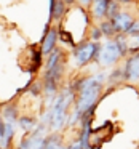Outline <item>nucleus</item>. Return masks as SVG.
Segmentation results:
<instances>
[{
  "instance_id": "f257e3e1",
  "label": "nucleus",
  "mask_w": 139,
  "mask_h": 149,
  "mask_svg": "<svg viewBox=\"0 0 139 149\" xmlns=\"http://www.w3.org/2000/svg\"><path fill=\"white\" fill-rule=\"evenodd\" d=\"M122 59H123L122 53H120L115 40L110 39V40H106V42L101 45L96 64L102 69L104 68H115V66H118V63L122 61Z\"/></svg>"
},
{
  "instance_id": "f03ea898",
  "label": "nucleus",
  "mask_w": 139,
  "mask_h": 149,
  "mask_svg": "<svg viewBox=\"0 0 139 149\" xmlns=\"http://www.w3.org/2000/svg\"><path fill=\"white\" fill-rule=\"evenodd\" d=\"M99 48L101 43L91 42V40H86V42H80L77 47L74 48V59L75 64L83 68V66L90 64L91 61H96L98 55H99Z\"/></svg>"
},
{
  "instance_id": "7ed1b4c3",
  "label": "nucleus",
  "mask_w": 139,
  "mask_h": 149,
  "mask_svg": "<svg viewBox=\"0 0 139 149\" xmlns=\"http://www.w3.org/2000/svg\"><path fill=\"white\" fill-rule=\"evenodd\" d=\"M122 66H123V74H125V82L138 84L139 82V53L125 58Z\"/></svg>"
},
{
  "instance_id": "20e7f679",
  "label": "nucleus",
  "mask_w": 139,
  "mask_h": 149,
  "mask_svg": "<svg viewBox=\"0 0 139 149\" xmlns=\"http://www.w3.org/2000/svg\"><path fill=\"white\" fill-rule=\"evenodd\" d=\"M136 18H138V15H134V13H131L129 10L123 8V10L120 11L113 19H110L112 24H113V27H115V31H117V36H118V34H123V36H125V34L129 31L131 24L134 23Z\"/></svg>"
},
{
  "instance_id": "39448f33",
  "label": "nucleus",
  "mask_w": 139,
  "mask_h": 149,
  "mask_svg": "<svg viewBox=\"0 0 139 149\" xmlns=\"http://www.w3.org/2000/svg\"><path fill=\"white\" fill-rule=\"evenodd\" d=\"M58 29L56 27H51L48 29V32L43 36V40H42V47H40V52L42 55H46L48 56L53 50L56 48V43H58Z\"/></svg>"
},
{
  "instance_id": "423d86ee",
  "label": "nucleus",
  "mask_w": 139,
  "mask_h": 149,
  "mask_svg": "<svg viewBox=\"0 0 139 149\" xmlns=\"http://www.w3.org/2000/svg\"><path fill=\"white\" fill-rule=\"evenodd\" d=\"M107 5H109V0H93L90 7V16L99 23L104 21L107 15Z\"/></svg>"
},
{
  "instance_id": "0eeeda50",
  "label": "nucleus",
  "mask_w": 139,
  "mask_h": 149,
  "mask_svg": "<svg viewBox=\"0 0 139 149\" xmlns=\"http://www.w3.org/2000/svg\"><path fill=\"white\" fill-rule=\"evenodd\" d=\"M67 13V5L64 3V0H55V3L50 5V19L53 21H61Z\"/></svg>"
},
{
  "instance_id": "6e6552de",
  "label": "nucleus",
  "mask_w": 139,
  "mask_h": 149,
  "mask_svg": "<svg viewBox=\"0 0 139 149\" xmlns=\"http://www.w3.org/2000/svg\"><path fill=\"white\" fill-rule=\"evenodd\" d=\"M16 123L21 127V130H23L24 133H27V135H30V133L39 127L37 125V119L34 116H21Z\"/></svg>"
},
{
  "instance_id": "1a4fd4ad",
  "label": "nucleus",
  "mask_w": 139,
  "mask_h": 149,
  "mask_svg": "<svg viewBox=\"0 0 139 149\" xmlns=\"http://www.w3.org/2000/svg\"><path fill=\"white\" fill-rule=\"evenodd\" d=\"M5 123H16L19 116H18V107L13 104H7L3 107V116H2Z\"/></svg>"
},
{
  "instance_id": "9d476101",
  "label": "nucleus",
  "mask_w": 139,
  "mask_h": 149,
  "mask_svg": "<svg viewBox=\"0 0 139 149\" xmlns=\"http://www.w3.org/2000/svg\"><path fill=\"white\" fill-rule=\"evenodd\" d=\"M98 27L101 29V32H102V37H107V39H115V36H117V31H115V27H113V24H112V21L110 19H104V21H101L99 24H98Z\"/></svg>"
},
{
  "instance_id": "9b49d317",
  "label": "nucleus",
  "mask_w": 139,
  "mask_h": 149,
  "mask_svg": "<svg viewBox=\"0 0 139 149\" xmlns=\"http://www.w3.org/2000/svg\"><path fill=\"white\" fill-rule=\"evenodd\" d=\"M45 149H64L62 144V136L59 133H51L46 136V143H45Z\"/></svg>"
},
{
  "instance_id": "f8f14e48",
  "label": "nucleus",
  "mask_w": 139,
  "mask_h": 149,
  "mask_svg": "<svg viewBox=\"0 0 139 149\" xmlns=\"http://www.w3.org/2000/svg\"><path fill=\"white\" fill-rule=\"evenodd\" d=\"M107 82L112 85H118L125 82V74H123V66H115L113 71L107 75Z\"/></svg>"
},
{
  "instance_id": "ddd939ff",
  "label": "nucleus",
  "mask_w": 139,
  "mask_h": 149,
  "mask_svg": "<svg viewBox=\"0 0 139 149\" xmlns=\"http://www.w3.org/2000/svg\"><path fill=\"white\" fill-rule=\"evenodd\" d=\"M61 61H62V52L59 48H55L48 55V61H46V66H45V72L51 71V69L55 68V66H58Z\"/></svg>"
},
{
  "instance_id": "4468645a",
  "label": "nucleus",
  "mask_w": 139,
  "mask_h": 149,
  "mask_svg": "<svg viewBox=\"0 0 139 149\" xmlns=\"http://www.w3.org/2000/svg\"><path fill=\"white\" fill-rule=\"evenodd\" d=\"M126 45H128V56L139 53V36H126Z\"/></svg>"
},
{
  "instance_id": "2eb2a0df",
  "label": "nucleus",
  "mask_w": 139,
  "mask_h": 149,
  "mask_svg": "<svg viewBox=\"0 0 139 149\" xmlns=\"http://www.w3.org/2000/svg\"><path fill=\"white\" fill-rule=\"evenodd\" d=\"M123 10V7L117 2V0H109V5H107V15L106 19H113L120 11Z\"/></svg>"
},
{
  "instance_id": "dca6fc26",
  "label": "nucleus",
  "mask_w": 139,
  "mask_h": 149,
  "mask_svg": "<svg viewBox=\"0 0 139 149\" xmlns=\"http://www.w3.org/2000/svg\"><path fill=\"white\" fill-rule=\"evenodd\" d=\"M88 37H90L91 42L99 43V40L102 39V32L98 26H90V31H88Z\"/></svg>"
},
{
  "instance_id": "f3484780",
  "label": "nucleus",
  "mask_w": 139,
  "mask_h": 149,
  "mask_svg": "<svg viewBox=\"0 0 139 149\" xmlns=\"http://www.w3.org/2000/svg\"><path fill=\"white\" fill-rule=\"evenodd\" d=\"M125 36H139V16L134 19V23L131 24V27H129V31L125 34Z\"/></svg>"
},
{
  "instance_id": "a211bd4d",
  "label": "nucleus",
  "mask_w": 139,
  "mask_h": 149,
  "mask_svg": "<svg viewBox=\"0 0 139 149\" xmlns=\"http://www.w3.org/2000/svg\"><path fill=\"white\" fill-rule=\"evenodd\" d=\"M16 149H30V135H27L26 138H23V141L19 143Z\"/></svg>"
},
{
  "instance_id": "6ab92c4d",
  "label": "nucleus",
  "mask_w": 139,
  "mask_h": 149,
  "mask_svg": "<svg viewBox=\"0 0 139 149\" xmlns=\"http://www.w3.org/2000/svg\"><path fill=\"white\" fill-rule=\"evenodd\" d=\"M77 3H78V7H82V8H90L91 3H93V0H77Z\"/></svg>"
},
{
  "instance_id": "aec40b11",
  "label": "nucleus",
  "mask_w": 139,
  "mask_h": 149,
  "mask_svg": "<svg viewBox=\"0 0 139 149\" xmlns=\"http://www.w3.org/2000/svg\"><path fill=\"white\" fill-rule=\"evenodd\" d=\"M122 7H129V5H133V3H136L138 0H117Z\"/></svg>"
},
{
  "instance_id": "412c9836",
  "label": "nucleus",
  "mask_w": 139,
  "mask_h": 149,
  "mask_svg": "<svg viewBox=\"0 0 139 149\" xmlns=\"http://www.w3.org/2000/svg\"><path fill=\"white\" fill-rule=\"evenodd\" d=\"M3 132H5V122H3V119L0 117V141H2V136H3Z\"/></svg>"
},
{
  "instance_id": "4be33fe9",
  "label": "nucleus",
  "mask_w": 139,
  "mask_h": 149,
  "mask_svg": "<svg viewBox=\"0 0 139 149\" xmlns=\"http://www.w3.org/2000/svg\"><path fill=\"white\" fill-rule=\"evenodd\" d=\"M138 10H139V0H138Z\"/></svg>"
},
{
  "instance_id": "5701e85b",
  "label": "nucleus",
  "mask_w": 139,
  "mask_h": 149,
  "mask_svg": "<svg viewBox=\"0 0 139 149\" xmlns=\"http://www.w3.org/2000/svg\"><path fill=\"white\" fill-rule=\"evenodd\" d=\"M0 149H3V148H2V146H0Z\"/></svg>"
}]
</instances>
